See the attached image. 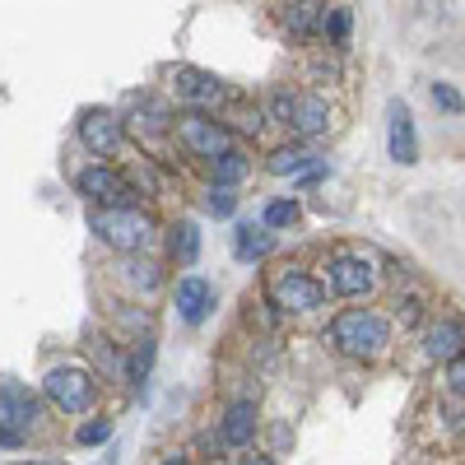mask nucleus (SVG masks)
I'll list each match as a JSON object with an SVG mask.
<instances>
[{
	"label": "nucleus",
	"instance_id": "obj_1",
	"mask_svg": "<svg viewBox=\"0 0 465 465\" xmlns=\"http://www.w3.org/2000/svg\"><path fill=\"white\" fill-rule=\"evenodd\" d=\"M89 228L94 238L116 252V256H135L149 252V242L159 238V219H153L144 205H107V210H89Z\"/></svg>",
	"mask_w": 465,
	"mask_h": 465
},
{
	"label": "nucleus",
	"instance_id": "obj_2",
	"mask_svg": "<svg viewBox=\"0 0 465 465\" xmlns=\"http://www.w3.org/2000/svg\"><path fill=\"white\" fill-rule=\"evenodd\" d=\"M331 344L344 359H377L391 344V322L372 307H344V312L331 322Z\"/></svg>",
	"mask_w": 465,
	"mask_h": 465
},
{
	"label": "nucleus",
	"instance_id": "obj_3",
	"mask_svg": "<svg viewBox=\"0 0 465 465\" xmlns=\"http://www.w3.org/2000/svg\"><path fill=\"white\" fill-rule=\"evenodd\" d=\"M173 140H177L182 153L210 163V159H219L223 149L238 144V131H232L228 122H219L214 112H177L173 116Z\"/></svg>",
	"mask_w": 465,
	"mask_h": 465
},
{
	"label": "nucleus",
	"instance_id": "obj_4",
	"mask_svg": "<svg viewBox=\"0 0 465 465\" xmlns=\"http://www.w3.org/2000/svg\"><path fill=\"white\" fill-rule=\"evenodd\" d=\"M265 298L284 317H307V312H317V307L326 302V284L312 275V270L284 265V270H275V275L265 280Z\"/></svg>",
	"mask_w": 465,
	"mask_h": 465
},
{
	"label": "nucleus",
	"instance_id": "obj_5",
	"mask_svg": "<svg viewBox=\"0 0 465 465\" xmlns=\"http://www.w3.org/2000/svg\"><path fill=\"white\" fill-rule=\"evenodd\" d=\"M74 191L89 201V210H107V205H140V186L122 173L112 168L107 159H94L89 168L74 173Z\"/></svg>",
	"mask_w": 465,
	"mask_h": 465
},
{
	"label": "nucleus",
	"instance_id": "obj_6",
	"mask_svg": "<svg viewBox=\"0 0 465 465\" xmlns=\"http://www.w3.org/2000/svg\"><path fill=\"white\" fill-rule=\"evenodd\" d=\"M43 396L61 410V414H89L94 401H98V381L89 368L80 363H61L43 377Z\"/></svg>",
	"mask_w": 465,
	"mask_h": 465
},
{
	"label": "nucleus",
	"instance_id": "obj_7",
	"mask_svg": "<svg viewBox=\"0 0 465 465\" xmlns=\"http://www.w3.org/2000/svg\"><path fill=\"white\" fill-rule=\"evenodd\" d=\"M74 135L80 144L94 153V159H116V153L126 149V116L112 112V107H84L80 122H74Z\"/></svg>",
	"mask_w": 465,
	"mask_h": 465
},
{
	"label": "nucleus",
	"instance_id": "obj_8",
	"mask_svg": "<svg viewBox=\"0 0 465 465\" xmlns=\"http://www.w3.org/2000/svg\"><path fill=\"white\" fill-rule=\"evenodd\" d=\"M168 80H173V98L186 112H219L228 103V84L219 80V74L201 70V65H173Z\"/></svg>",
	"mask_w": 465,
	"mask_h": 465
},
{
	"label": "nucleus",
	"instance_id": "obj_9",
	"mask_svg": "<svg viewBox=\"0 0 465 465\" xmlns=\"http://www.w3.org/2000/svg\"><path fill=\"white\" fill-rule=\"evenodd\" d=\"M326 293L335 298H368L377 289V265L363 252H335L326 261Z\"/></svg>",
	"mask_w": 465,
	"mask_h": 465
},
{
	"label": "nucleus",
	"instance_id": "obj_10",
	"mask_svg": "<svg viewBox=\"0 0 465 465\" xmlns=\"http://www.w3.org/2000/svg\"><path fill=\"white\" fill-rule=\"evenodd\" d=\"M386 153H391V163H401V168L419 163V126H414V112H410L405 98L386 103Z\"/></svg>",
	"mask_w": 465,
	"mask_h": 465
},
{
	"label": "nucleus",
	"instance_id": "obj_11",
	"mask_svg": "<svg viewBox=\"0 0 465 465\" xmlns=\"http://www.w3.org/2000/svg\"><path fill=\"white\" fill-rule=\"evenodd\" d=\"M173 103L159 94H135L131 116H126V131H135V140H163L173 135Z\"/></svg>",
	"mask_w": 465,
	"mask_h": 465
},
{
	"label": "nucleus",
	"instance_id": "obj_12",
	"mask_svg": "<svg viewBox=\"0 0 465 465\" xmlns=\"http://www.w3.org/2000/svg\"><path fill=\"white\" fill-rule=\"evenodd\" d=\"M214 302H219V293H214V284L205 275H182L173 284V307H177V317L186 326H201L214 312Z\"/></svg>",
	"mask_w": 465,
	"mask_h": 465
},
{
	"label": "nucleus",
	"instance_id": "obj_13",
	"mask_svg": "<svg viewBox=\"0 0 465 465\" xmlns=\"http://www.w3.org/2000/svg\"><path fill=\"white\" fill-rule=\"evenodd\" d=\"M37 419H43V410H37V396L28 391V386H19V381L0 386V429L24 438Z\"/></svg>",
	"mask_w": 465,
	"mask_h": 465
},
{
	"label": "nucleus",
	"instance_id": "obj_14",
	"mask_svg": "<svg viewBox=\"0 0 465 465\" xmlns=\"http://www.w3.org/2000/svg\"><path fill=\"white\" fill-rule=\"evenodd\" d=\"M326 126H331V103L322 94H293L289 131L298 140H312V135H326Z\"/></svg>",
	"mask_w": 465,
	"mask_h": 465
},
{
	"label": "nucleus",
	"instance_id": "obj_15",
	"mask_svg": "<svg viewBox=\"0 0 465 465\" xmlns=\"http://www.w3.org/2000/svg\"><path fill=\"white\" fill-rule=\"evenodd\" d=\"M116 280H122L131 293H159L163 289V265L159 261H153V256H144V252H135V256H122V261H116Z\"/></svg>",
	"mask_w": 465,
	"mask_h": 465
},
{
	"label": "nucleus",
	"instance_id": "obj_16",
	"mask_svg": "<svg viewBox=\"0 0 465 465\" xmlns=\"http://www.w3.org/2000/svg\"><path fill=\"white\" fill-rule=\"evenodd\" d=\"M322 19H326V0H293L280 15V28L293 43H307V37H322Z\"/></svg>",
	"mask_w": 465,
	"mask_h": 465
},
{
	"label": "nucleus",
	"instance_id": "obj_17",
	"mask_svg": "<svg viewBox=\"0 0 465 465\" xmlns=\"http://www.w3.org/2000/svg\"><path fill=\"white\" fill-rule=\"evenodd\" d=\"M275 242H280V238H275L265 223H238V228H232V256H238V261L261 265V261L275 256Z\"/></svg>",
	"mask_w": 465,
	"mask_h": 465
},
{
	"label": "nucleus",
	"instance_id": "obj_18",
	"mask_svg": "<svg viewBox=\"0 0 465 465\" xmlns=\"http://www.w3.org/2000/svg\"><path fill=\"white\" fill-rule=\"evenodd\" d=\"M252 433H256V405L252 401L228 405V414L219 419V447L242 451V447H252Z\"/></svg>",
	"mask_w": 465,
	"mask_h": 465
},
{
	"label": "nucleus",
	"instance_id": "obj_19",
	"mask_svg": "<svg viewBox=\"0 0 465 465\" xmlns=\"http://www.w3.org/2000/svg\"><path fill=\"white\" fill-rule=\"evenodd\" d=\"M423 354H429L433 363H451V359H460L465 354V326L460 322H433L429 326V335H423Z\"/></svg>",
	"mask_w": 465,
	"mask_h": 465
},
{
	"label": "nucleus",
	"instance_id": "obj_20",
	"mask_svg": "<svg viewBox=\"0 0 465 465\" xmlns=\"http://www.w3.org/2000/svg\"><path fill=\"white\" fill-rule=\"evenodd\" d=\"M317 163H326V159H317V153L307 149V144H280V149L265 159V173H270V177H293V182H298L302 173H312Z\"/></svg>",
	"mask_w": 465,
	"mask_h": 465
},
{
	"label": "nucleus",
	"instance_id": "obj_21",
	"mask_svg": "<svg viewBox=\"0 0 465 465\" xmlns=\"http://www.w3.org/2000/svg\"><path fill=\"white\" fill-rule=\"evenodd\" d=\"M168 261L182 265V270H191V265L201 261V223L177 219V223L168 228Z\"/></svg>",
	"mask_w": 465,
	"mask_h": 465
},
{
	"label": "nucleus",
	"instance_id": "obj_22",
	"mask_svg": "<svg viewBox=\"0 0 465 465\" xmlns=\"http://www.w3.org/2000/svg\"><path fill=\"white\" fill-rule=\"evenodd\" d=\"M247 173H252V159H247L242 144H232V149L219 153V159H210V186H232L238 191L247 182Z\"/></svg>",
	"mask_w": 465,
	"mask_h": 465
},
{
	"label": "nucleus",
	"instance_id": "obj_23",
	"mask_svg": "<svg viewBox=\"0 0 465 465\" xmlns=\"http://www.w3.org/2000/svg\"><path fill=\"white\" fill-rule=\"evenodd\" d=\"M302 219V205H298V196H275L265 210H261V223L270 228V232H289L293 223Z\"/></svg>",
	"mask_w": 465,
	"mask_h": 465
},
{
	"label": "nucleus",
	"instance_id": "obj_24",
	"mask_svg": "<svg viewBox=\"0 0 465 465\" xmlns=\"http://www.w3.org/2000/svg\"><path fill=\"white\" fill-rule=\"evenodd\" d=\"M349 33H354V10L349 5H326V19H322V37L331 47H349Z\"/></svg>",
	"mask_w": 465,
	"mask_h": 465
},
{
	"label": "nucleus",
	"instance_id": "obj_25",
	"mask_svg": "<svg viewBox=\"0 0 465 465\" xmlns=\"http://www.w3.org/2000/svg\"><path fill=\"white\" fill-rule=\"evenodd\" d=\"M149 368H153V340L144 335V340H135L131 359H126V381L131 386H144L149 381Z\"/></svg>",
	"mask_w": 465,
	"mask_h": 465
},
{
	"label": "nucleus",
	"instance_id": "obj_26",
	"mask_svg": "<svg viewBox=\"0 0 465 465\" xmlns=\"http://www.w3.org/2000/svg\"><path fill=\"white\" fill-rule=\"evenodd\" d=\"M205 214L210 219H232V214H238V196H232V186H210L205 191Z\"/></svg>",
	"mask_w": 465,
	"mask_h": 465
},
{
	"label": "nucleus",
	"instance_id": "obj_27",
	"mask_svg": "<svg viewBox=\"0 0 465 465\" xmlns=\"http://www.w3.org/2000/svg\"><path fill=\"white\" fill-rule=\"evenodd\" d=\"M429 94H433V107H438V112H447V116H460V112H465V98L456 94V84L438 80V84H429Z\"/></svg>",
	"mask_w": 465,
	"mask_h": 465
},
{
	"label": "nucleus",
	"instance_id": "obj_28",
	"mask_svg": "<svg viewBox=\"0 0 465 465\" xmlns=\"http://www.w3.org/2000/svg\"><path fill=\"white\" fill-rule=\"evenodd\" d=\"M112 438V423L107 419H89V423H80V429H74V442L80 447H98V442H107Z\"/></svg>",
	"mask_w": 465,
	"mask_h": 465
},
{
	"label": "nucleus",
	"instance_id": "obj_29",
	"mask_svg": "<svg viewBox=\"0 0 465 465\" xmlns=\"http://www.w3.org/2000/svg\"><path fill=\"white\" fill-rule=\"evenodd\" d=\"M270 122H280V126H289V112H293V94L289 89H275V94H270Z\"/></svg>",
	"mask_w": 465,
	"mask_h": 465
},
{
	"label": "nucleus",
	"instance_id": "obj_30",
	"mask_svg": "<svg viewBox=\"0 0 465 465\" xmlns=\"http://www.w3.org/2000/svg\"><path fill=\"white\" fill-rule=\"evenodd\" d=\"M447 386H451V391H456V396L465 401V354L447 363Z\"/></svg>",
	"mask_w": 465,
	"mask_h": 465
},
{
	"label": "nucleus",
	"instance_id": "obj_31",
	"mask_svg": "<svg viewBox=\"0 0 465 465\" xmlns=\"http://www.w3.org/2000/svg\"><path fill=\"white\" fill-rule=\"evenodd\" d=\"M232 465H275V460H270L265 451H247L242 447V456H232Z\"/></svg>",
	"mask_w": 465,
	"mask_h": 465
},
{
	"label": "nucleus",
	"instance_id": "obj_32",
	"mask_svg": "<svg viewBox=\"0 0 465 465\" xmlns=\"http://www.w3.org/2000/svg\"><path fill=\"white\" fill-rule=\"evenodd\" d=\"M159 465H186V451H173V456H163Z\"/></svg>",
	"mask_w": 465,
	"mask_h": 465
},
{
	"label": "nucleus",
	"instance_id": "obj_33",
	"mask_svg": "<svg viewBox=\"0 0 465 465\" xmlns=\"http://www.w3.org/2000/svg\"><path fill=\"white\" fill-rule=\"evenodd\" d=\"M15 465H61V460H15Z\"/></svg>",
	"mask_w": 465,
	"mask_h": 465
}]
</instances>
